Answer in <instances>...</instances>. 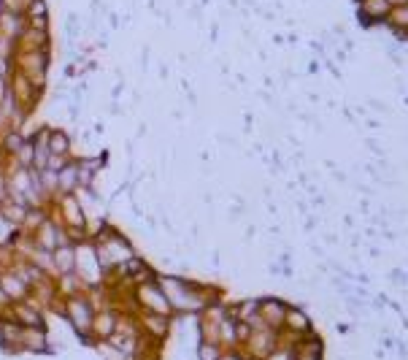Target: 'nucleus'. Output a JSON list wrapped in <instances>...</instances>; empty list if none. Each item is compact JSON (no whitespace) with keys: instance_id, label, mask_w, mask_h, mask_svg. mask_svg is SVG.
<instances>
[{"instance_id":"nucleus-8","label":"nucleus","mask_w":408,"mask_h":360,"mask_svg":"<svg viewBox=\"0 0 408 360\" xmlns=\"http://www.w3.org/2000/svg\"><path fill=\"white\" fill-rule=\"evenodd\" d=\"M0 290L8 295V301L11 304H19V301H25L27 295H30V287L14 273V271H8V273H3L0 276Z\"/></svg>"},{"instance_id":"nucleus-12","label":"nucleus","mask_w":408,"mask_h":360,"mask_svg":"<svg viewBox=\"0 0 408 360\" xmlns=\"http://www.w3.org/2000/svg\"><path fill=\"white\" fill-rule=\"evenodd\" d=\"M97 355L103 360H130V355H125L119 347H114L111 341H97Z\"/></svg>"},{"instance_id":"nucleus-14","label":"nucleus","mask_w":408,"mask_h":360,"mask_svg":"<svg viewBox=\"0 0 408 360\" xmlns=\"http://www.w3.org/2000/svg\"><path fill=\"white\" fill-rule=\"evenodd\" d=\"M263 360H295V344H292V347H287V344H281V341H278V347L271 350V352H268Z\"/></svg>"},{"instance_id":"nucleus-17","label":"nucleus","mask_w":408,"mask_h":360,"mask_svg":"<svg viewBox=\"0 0 408 360\" xmlns=\"http://www.w3.org/2000/svg\"><path fill=\"white\" fill-rule=\"evenodd\" d=\"M130 360H136V358H130Z\"/></svg>"},{"instance_id":"nucleus-15","label":"nucleus","mask_w":408,"mask_h":360,"mask_svg":"<svg viewBox=\"0 0 408 360\" xmlns=\"http://www.w3.org/2000/svg\"><path fill=\"white\" fill-rule=\"evenodd\" d=\"M219 360H246V358H243L241 352H235V350H227V352Z\"/></svg>"},{"instance_id":"nucleus-1","label":"nucleus","mask_w":408,"mask_h":360,"mask_svg":"<svg viewBox=\"0 0 408 360\" xmlns=\"http://www.w3.org/2000/svg\"><path fill=\"white\" fill-rule=\"evenodd\" d=\"M154 282L163 290V295L168 298L173 312L192 315V312H203L211 304V298H206V293L195 282H187L182 276H157Z\"/></svg>"},{"instance_id":"nucleus-5","label":"nucleus","mask_w":408,"mask_h":360,"mask_svg":"<svg viewBox=\"0 0 408 360\" xmlns=\"http://www.w3.org/2000/svg\"><path fill=\"white\" fill-rule=\"evenodd\" d=\"M117 325H119V312L114 306H100L95 312V322H92V339L108 341L117 333Z\"/></svg>"},{"instance_id":"nucleus-16","label":"nucleus","mask_w":408,"mask_h":360,"mask_svg":"<svg viewBox=\"0 0 408 360\" xmlns=\"http://www.w3.org/2000/svg\"><path fill=\"white\" fill-rule=\"evenodd\" d=\"M5 306H11V301H8V295L0 290V309H5Z\"/></svg>"},{"instance_id":"nucleus-13","label":"nucleus","mask_w":408,"mask_h":360,"mask_svg":"<svg viewBox=\"0 0 408 360\" xmlns=\"http://www.w3.org/2000/svg\"><path fill=\"white\" fill-rule=\"evenodd\" d=\"M68 152V138L65 133H49V155H57V157H62Z\"/></svg>"},{"instance_id":"nucleus-4","label":"nucleus","mask_w":408,"mask_h":360,"mask_svg":"<svg viewBox=\"0 0 408 360\" xmlns=\"http://www.w3.org/2000/svg\"><path fill=\"white\" fill-rule=\"evenodd\" d=\"M136 319H138V328H141V336L149 339V341H154V344H160L171 333V322H173V319H168L165 315H154V312H138Z\"/></svg>"},{"instance_id":"nucleus-3","label":"nucleus","mask_w":408,"mask_h":360,"mask_svg":"<svg viewBox=\"0 0 408 360\" xmlns=\"http://www.w3.org/2000/svg\"><path fill=\"white\" fill-rule=\"evenodd\" d=\"M133 301H136L138 312H154V315H165V317L173 315L168 298L163 295V290L157 287L154 279H152V282H141V284H136V290H133Z\"/></svg>"},{"instance_id":"nucleus-9","label":"nucleus","mask_w":408,"mask_h":360,"mask_svg":"<svg viewBox=\"0 0 408 360\" xmlns=\"http://www.w3.org/2000/svg\"><path fill=\"white\" fill-rule=\"evenodd\" d=\"M51 269L57 271L60 276L76 273V252L71 247H57L54 255H51Z\"/></svg>"},{"instance_id":"nucleus-2","label":"nucleus","mask_w":408,"mask_h":360,"mask_svg":"<svg viewBox=\"0 0 408 360\" xmlns=\"http://www.w3.org/2000/svg\"><path fill=\"white\" fill-rule=\"evenodd\" d=\"M95 301H90L87 295H71V298H65V304H62V317L71 322V328H73V333L84 341V344H90L92 341V322H95Z\"/></svg>"},{"instance_id":"nucleus-10","label":"nucleus","mask_w":408,"mask_h":360,"mask_svg":"<svg viewBox=\"0 0 408 360\" xmlns=\"http://www.w3.org/2000/svg\"><path fill=\"white\" fill-rule=\"evenodd\" d=\"M284 328L292 333V336H306L311 330V319L303 315L300 309H289L287 306V317H284Z\"/></svg>"},{"instance_id":"nucleus-7","label":"nucleus","mask_w":408,"mask_h":360,"mask_svg":"<svg viewBox=\"0 0 408 360\" xmlns=\"http://www.w3.org/2000/svg\"><path fill=\"white\" fill-rule=\"evenodd\" d=\"M257 315H260V319H263L268 328L281 330V328H284V317H287V306H284L281 301H276V298H265V301L257 304Z\"/></svg>"},{"instance_id":"nucleus-6","label":"nucleus","mask_w":408,"mask_h":360,"mask_svg":"<svg viewBox=\"0 0 408 360\" xmlns=\"http://www.w3.org/2000/svg\"><path fill=\"white\" fill-rule=\"evenodd\" d=\"M19 350H22V352H33V355L51 352V344H49V336H46L44 328H22Z\"/></svg>"},{"instance_id":"nucleus-11","label":"nucleus","mask_w":408,"mask_h":360,"mask_svg":"<svg viewBox=\"0 0 408 360\" xmlns=\"http://www.w3.org/2000/svg\"><path fill=\"white\" fill-rule=\"evenodd\" d=\"M225 355V347L217 341H200L197 347V360H219Z\"/></svg>"}]
</instances>
